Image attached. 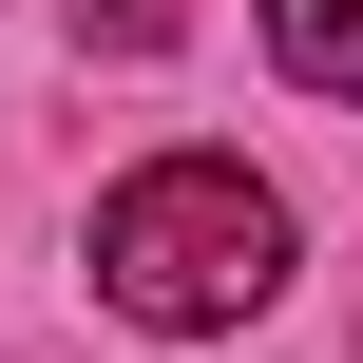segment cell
Wrapping results in <instances>:
<instances>
[{"label": "cell", "instance_id": "2", "mask_svg": "<svg viewBox=\"0 0 363 363\" xmlns=\"http://www.w3.org/2000/svg\"><path fill=\"white\" fill-rule=\"evenodd\" d=\"M268 57H287L306 96H345V115H363V0H268Z\"/></svg>", "mask_w": 363, "mask_h": 363}, {"label": "cell", "instance_id": "3", "mask_svg": "<svg viewBox=\"0 0 363 363\" xmlns=\"http://www.w3.org/2000/svg\"><path fill=\"white\" fill-rule=\"evenodd\" d=\"M77 19H96L115 57H172V19H191V0H77Z\"/></svg>", "mask_w": 363, "mask_h": 363}, {"label": "cell", "instance_id": "1", "mask_svg": "<svg viewBox=\"0 0 363 363\" xmlns=\"http://www.w3.org/2000/svg\"><path fill=\"white\" fill-rule=\"evenodd\" d=\"M287 287V191L249 172V153H153V172H115L96 191V306L115 325H249Z\"/></svg>", "mask_w": 363, "mask_h": 363}]
</instances>
